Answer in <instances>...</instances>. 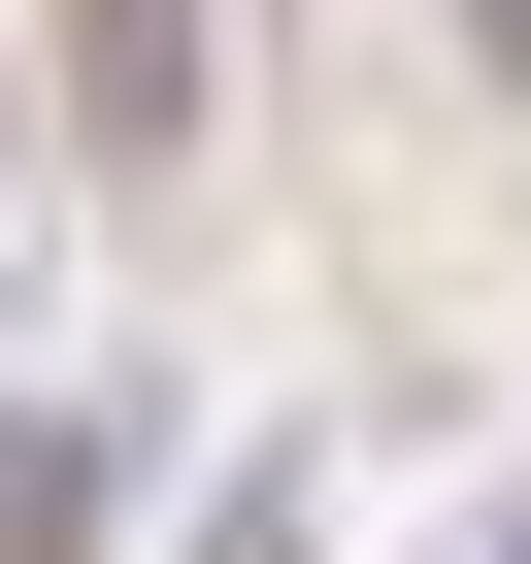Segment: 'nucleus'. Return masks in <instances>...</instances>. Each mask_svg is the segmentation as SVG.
I'll return each instance as SVG.
<instances>
[{
  "label": "nucleus",
  "mask_w": 531,
  "mask_h": 564,
  "mask_svg": "<svg viewBox=\"0 0 531 564\" xmlns=\"http://www.w3.org/2000/svg\"><path fill=\"white\" fill-rule=\"evenodd\" d=\"M67 133L100 166H199L232 133V34H199V0H67Z\"/></svg>",
  "instance_id": "obj_1"
},
{
  "label": "nucleus",
  "mask_w": 531,
  "mask_h": 564,
  "mask_svg": "<svg viewBox=\"0 0 531 564\" xmlns=\"http://www.w3.org/2000/svg\"><path fill=\"white\" fill-rule=\"evenodd\" d=\"M67 531H133V432L100 399H0V564H67Z\"/></svg>",
  "instance_id": "obj_2"
},
{
  "label": "nucleus",
  "mask_w": 531,
  "mask_h": 564,
  "mask_svg": "<svg viewBox=\"0 0 531 564\" xmlns=\"http://www.w3.org/2000/svg\"><path fill=\"white\" fill-rule=\"evenodd\" d=\"M199 564H300V498H232V531H199Z\"/></svg>",
  "instance_id": "obj_3"
},
{
  "label": "nucleus",
  "mask_w": 531,
  "mask_h": 564,
  "mask_svg": "<svg viewBox=\"0 0 531 564\" xmlns=\"http://www.w3.org/2000/svg\"><path fill=\"white\" fill-rule=\"evenodd\" d=\"M498 564H531V531H498Z\"/></svg>",
  "instance_id": "obj_4"
}]
</instances>
